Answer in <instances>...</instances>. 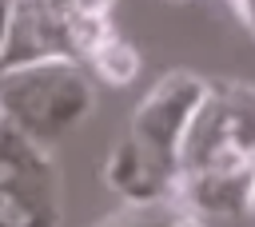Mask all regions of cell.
I'll return each instance as SVG.
<instances>
[{
    "label": "cell",
    "mask_w": 255,
    "mask_h": 227,
    "mask_svg": "<svg viewBox=\"0 0 255 227\" xmlns=\"http://www.w3.org/2000/svg\"><path fill=\"white\" fill-rule=\"evenodd\" d=\"M92 112L80 60H36L0 72V115L36 147H56Z\"/></svg>",
    "instance_id": "obj_1"
},
{
    "label": "cell",
    "mask_w": 255,
    "mask_h": 227,
    "mask_svg": "<svg viewBox=\"0 0 255 227\" xmlns=\"http://www.w3.org/2000/svg\"><path fill=\"white\" fill-rule=\"evenodd\" d=\"M255 155V84L211 80L179 143V171L243 163Z\"/></svg>",
    "instance_id": "obj_2"
},
{
    "label": "cell",
    "mask_w": 255,
    "mask_h": 227,
    "mask_svg": "<svg viewBox=\"0 0 255 227\" xmlns=\"http://www.w3.org/2000/svg\"><path fill=\"white\" fill-rule=\"evenodd\" d=\"M60 171L0 115V227H60Z\"/></svg>",
    "instance_id": "obj_3"
},
{
    "label": "cell",
    "mask_w": 255,
    "mask_h": 227,
    "mask_svg": "<svg viewBox=\"0 0 255 227\" xmlns=\"http://www.w3.org/2000/svg\"><path fill=\"white\" fill-rule=\"evenodd\" d=\"M203 88L207 80L187 72V68H175V72H163L151 92L135 104V115H131V139L139 147H147L155 159L179 167V143H183V131L203 100Z\"/></svg>",
    "instance_id": "obj_4"
},
{
    "label": "cell",
    "mask_w": 255,
    "mask_h": 227,
    "mask_svg": "<svg viewBox=\"0 0 255 227\" xmlns=\"http://www.w3.org/2000/svg\"><path fill=\"white\" fill-rule=\"evenodd\" d=\"M251 191H255L251 159L179 171L175 179V195L191 203L199 215H243L251 211Z\"/></svg>",
    "instance_id": "obj_5"
},
{
    "label": "cell",
    "mask_w": 255,
    "mask_h": 227,
    "mask_svg": "<svg viewBox=\"0 0 255 227\" xmlns=\"http://www.w3.org/2000/svg\"><path fill=\"white\" fill-rule=\"evenodd\" d=\"M175 179L179 167L155 159L147 147H139L131 135H124L108 163H104V183L124 199V203H143V199H159V195H175Z\"/></svg>",
    "instance_id": "obj_6"
},
{
    "label": "cell",
    "mask_w": 255,
    "mask_h": 227,
    "mask_svg": "<svg viewBox=\"0 0 255 227\" xmlns=\"http://www.w3.org/2000/svg\"><path fill=\"white\" fill-rule=\"evenodd\" d=\"M92 227H207V219L179 195H159L143 203H120L112 215H104Z\"/></svg>",
    "instance_id": "obj_7"
},
{
    "label": "cell",
    "mask_w": 255,
    "mask_h": 227,
    "mask_svg": "<svg viewBox=\"0 0 255 227\" xmlns=\"http://www.w3.org/2000/svg\"><path fill=\"white\" fill-rule=\"evenodd\" d=\"M84 60H88V68H92L104 84H112V88H128V84L139 76V52H135V44L124 40L116 28H112L104 40H96Z\"/></svg>",
    "instance_id": "obj_8"
},
{
    "label": "cell",
    "mask_w": 255,
    "mask_h": 227,
    "mask_svg": "<svg viewBox=\"0 0 255 227\" xmlns=\"http://www.w3.org/2000/svg\"><path fill=\"white\" fill-rule=\"evenodd\" d=\"M231 4V12H235V20L255 36V0H227Z\"/></svg>",
    "instance_id": "obj_9"
},
{
    "label": "cell",
    "mask_w": 255,
    "mask_h": 227,
    "mask_svg": "<svg viewBox=\"0 0 255 227\" xmlns=\"http://www.w3.org/2000/svg\"><path fill=\"white\" fill-rule=\"evenodd\" d=\"M20 4H36V8H48V12L72 16V0H20ZM72 28H76V20H72ZM76 44H80V40H76Z\"/></svg>",
    "instance_id": "obj_10"
},
{
    "label": "cell",
    "mask_w": 255,
    "mask_h": 227,
    "mask_svg": "<svg viewBox=\"0 0 255 227\" xmlns=\"http://www.w3.org/2000/svg\"><path fill=\"white\" fill-rule=\"evenodd\" d=\"M8 8H12V0H0V52H4V36H8Z\"/></svg>",
    "instance_id": "obj_11"
},
{
    "label": "cell",
    "mask_w": 255,
    "mask_h": 227,
    "mask_svg": "<svg viewBox=\"0 0 255 227\" xmlns=\"http://www.w3.org/2000/svg\"><path fill=\"white\" fill-rule=\"evenodd\" d=\"M251 175H255V155H251ZM251 215H255V191H251Z\"/></svg>",
    "instance_id": "obj_12"
}]
</instances>
